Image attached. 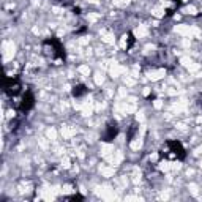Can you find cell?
<instances>
[{"mask_svg":"<svg viewBox=\"0 0 202 202\" xmlns=\"http://www.w3.org/2000/svg\"><path fill=\"white\" fill-rule=\"evenodd\" d=\"M96 194L101 196L103 199H106V201H114V199H117L115 191L111 190L109 186H101V188H96Z\"/></svg>","mask_w":202,"mask_h":202,"instance_id":"obj_1","label":"cell"},{"mask_svg":"<svg viewBox=\"0 0 202 202\" xmlns=\"http://www.w3.org/2000/svg\"><path fill=\"white\" fill-rule=\"evenodd\" d=\"M2 50H3V58H5V60H11L14 52H16V46L13 41H5L2 46Z\"/></svg>","mask_w":202,"mask_h":202,"instance_id":"obj_2","label":"cell"},{"mask_svg":"<svg viewBox=\"0 0 202 202\" xmlns=\"http://www.w3.org/2000/svg\"><path fill=\"white\" fill-rule=\"evenodd\" d=\"M175 32L178 35H182V36H193V27L185 25V24L175 25Z\"/></svg>","mask_w":202,"mask_h":202,"instance_id":"obj_3","label":"cell"},{"mask_svg":"<svg viewBox=\"0 0 202 202\" xmlns=\"http://www.w3.org/2000/svg\"><path fill=\"white\" fill-rule=\"evenodd\" d=\"M109 70H111V74H112V77H117V76H120V74H123V73L126 71L125 68L120 66V65H117L115 62H112V65H111V68H109Z\"/></svg>","mask_w":202,"mask_h":202,"instance_id":"obj_4","label":"cell"},{"mask_svg":"<svg viewBox=\"0 0 202 202\" xmlns=\"http://www.w3.org/2000/svg\"><path fill=\"white\" fill-rule=\"evenodd\" d=\"M112 153H114V147L111 144H103V145H101V155H103L106 159L109 157H112Z\"/></svg>","mask_w":202,"mask_h":202,"instance_id":"obj_5","label":"cell"},{"mask_svg":"<svg viewBox=\"0 0 202 202\" xmlns=\"http://www.w3.org/2000/svg\"><path fill=\"white\" fill-rule=\"evenodd\" d=\"M122 159H123L122 152H114L112 157H109V158H107V161H111V164L117 166V164H120V163H122Z\"/></svg>","mask_w":202,"mask_h":202,"instance_id":"obj_6","label":"cell"},{"mask_svg":"<svg viewBox=\"0 0 202 202\" xmlns=\"http://www.w3.org/2000/svg\"><path fill=\"white\" fill-rule=\"evenodd\" d=\"M81 111H82V115H85V117L92 115V112H93V106H92V101H87V103L82 104Z\"/></svg>","mask_w":202,"mask_h":202,"instance_id":"obj_7","label":"cell"},{"mask_svg":"<svg viewBox=\"0 0 202 202\" xmlns=\"http://www.w3.org/2000/svg\"><path fill=\"white\" fill-rule=\"evenodd\" d=\"M76 134V130L74 128H71V126H63L62 128V136L65 137V139H70L71 136H74Z\"/></svg>","mask_w":202,"mask_h":202,"instance_id":"obj_8","label":"cell"},{"mask_svg":"<svg viewBox=\"0 0 202 202\" xmlns=\"http://www.w3.org/2000/svg\"><path fill=\"white\" fill-rule=\"evenodd\" d=\"M164 70H157V71H152V73H149V79H152V81H158V79H161V77H164Z\"/></svg>","mask_w":202,"mask_h":202,"instance_id":"obj_9","label":"cell"},{"mask_svg":"<svg viewBox=\"0 0 202 202\" xmlns=\"http://www.w3.org/2000/svg\"><path fill=\"white\" fill-rule=\"evenodd\" d=\"M147 33H149V30H147L145 25H139L134 29V35L137 36V38H144V36H147Z\"/></svg>","mask_w":202,"mask_h":202,"instance_id":"obj_10","label":"cell"},{"mask_svg":"<svg viewBox=\"0 0 202 202\" xmlns=\"http://www.w3.org/2000/svg\"><path fill=\"white\" fill-rule=\"evenodd\" d=\"M101 40L104 41V43H107V44H112L114 43V35L112 33H107V32H101Z\"/></svg>","mask_w":202,"mask_h":202,"instance_id":"obj_11","label":"cell"},{"mask_svg":"<svg viewBox=\"0 0 202 202\" xmlns=\"http://www.w3.org/2000/svg\"><path fill=\"white\" fill-rule=\"evenodd\" d=\"M101 174H103L104 177H112L114 175V167H106V166H101L100 167Z\"/></svg>","mask_w":202,"mask_h":202,"instance_id":"obj_12","label":"cell"},{"mask_svg":"<svg viewBox=\"0 0 202 202\" xmlns=\"http://www.w3.org/2000/svg\"><path fill=\"white\" fill-rule=\"evenodd\" d=\"M185 107H186V103H185V101H178V103H175V104L172 106V111H175V112L178 114V112H182Z\"/></svg>","mask_w":202,"mask_h":202,"instance_id":"obj_13","label":"cell"},{"mask_svg":"<svg viewBox=\"0 0 202 202\" xmlns=\"http://www.w3.org/2000/svg\"><path fill=\"white\" fill-rule=\"evenodd\" d=\"M159 169L164 172H167V171H172V163H161L159 164Z\"/></svg>","mask_w":202,"mask_h":202,"instance_id":"obj_14","label":"cell"},{"mask_svg":"<svg viewBox=\"0 0 202 202\" xmlns=\"http://www.w3.org/2000/svg\"><path fill=\"white\" fill-rule=\"evenodd\" d=\"M93 79H95V84H98V85H101V84H103V82H104V76L101 74V73H96Z\"/></svg>","mask_w":202,"mask_h":202,"instance_id":"obj_15","label":"cell"},{"mask_svg":"<svg viewBox=\"0 0 202 202\" xmlns=\"http://www.w3.org/2000/svg\"><path fill=\"white\" fill-rule=\"evenodd\" d=\"M48 137H49V141H56L57 131L54 130V128H49V130H48Z\"/></svg>","mask_w":202,"mask_h":202,"instance_id":"obj_16","label":"cell"},{"mask_svg":"<svg viewBox=\"0 0 202 202\" xmlns=\"http://www.w3.org/2000/svg\"><path fill=\"white\" fill-rule=\"evenodd\" d=\"M152 14H153L155 17H161L164 14V10H163V8H155V10L152 11Z\"/></svg>","mask_w":202,"mask_h":202,"instance_id":"obj_17","label":"cell"},{"mask_svg":"<svg viewBox=\"0 0 202 202\" xmlns=\"http://www.w3.org/2000/svg\"><path fill=\"white\" fill-rule=\"evenodd\" d=\"M186 13V14H196L197 13V10H196V6H193V5H190V6H186L185 10H183Z\"/></svg>","mask_w":202,"mask_h":202,"instance_id":"obj_18","label":"cell"},{"mask_svg":"<svg viewBox=\"0 0 202 202\" xmlns=\"http://www.w3.org/2000/svg\"><path fill=\"white\" fill-rule=\"evenodd\" d=\"M79 73H81V74H84V76H89L90 68L87 66V65H82V66H79Z\"/></svg>","mask_w":202,"mask_h":202,"instance_id":"obj_19","label":"cell"},{"mask_svg":"<svg viewBox=\"0 0 202 202\" xmlns=\"http://www.w3.org/2000/svg\"><path fill=\"white\" fill-rule=\"evenodd\" d=\"M114 2V5H117V6H126L128 3H130V0H112Z\"/></svg>","mask_w":202,"mask_h":202,"instance_id":"obj_20","label":"cell"},{"mask_svg":"<svg viewBox=\"0 0 202 202\" xmlns=\"http://www.w3.org/2000/svg\"><path fill=\"white\" fill-rule=\"evenodd\" d=\"M141 145H142V142H141L139 139H137V141H133V142H131V149H133V150H137V149H141Z\"/></svg>","mask_w":202,"mask_h":202,"instance_id":"obj_21","label":"cell"},{"mask_svg":"<svg viewBox=\"0 0 202 202\" xmlns=\"http://www.w3.org/2000/svg\"><path fill=\"white\" fill-rule=\"evenodd\" d=\"M180 62H182V65H185L186 68L193 63V62H191V58H188V57H182V60H180Z\"/></svg>","mask_w":202,"mask_h":202,"instance_id":"obj_22","label":"cell"},{"mask_svg":"<svg viewBox=\"0 0 202 202\" xmlns=\"http://www.w3.org/2000/svg\"><path fill=\"white\" fill-rule=\"evenodd\" d=\"M188 70H190L191 73H197V70H199V65H197V63H191V65L188 66Z\"/></svg>","mask_w":202,"mask_h":202,"instance_id":"obj_23","label":"cell"},{"mask_svg":"<svg viewBox=\"0 0 202 202\" xmlns=\"http://www.w3.org/2000/svg\"><path fill=\"white\" fill-rule=\"evenodd\" d=\"M125 84H126V85H134V79H133V77H130V76H126V77H125Z\"/></svg>","mask_w":202,"mask_h":202,"instance_id":"obj_24","label":"cell"},{"mask_svg":"<svg viewBox=\"0 0 202 202\" xmlns=\"http://www.w3.org/2000/svg\"><path fill=\"white\" fill-rule=\"evenodd\" d=\"M62 166H63V167H70V159H68V158H63V159H62Z\"/></svg>","mask_w":202,"mask_h":202,"instance_id":"obj_25","label":"cell"},{"mask_svg":"<svg viewBox=\"0 0 202 202\" xmlns=\"http://www.w3.org/2000/svg\"><path fill=\"white\" fill-rule=\"evenodd\" d=\"M153 106H155V107H157V109H161V106H163V103H161V100H157V101H155V103H153Z\"/></svg>","mask_w":202,"mask_h":202,"instance_id":"obj_26","label":"cell"},{"mask_svg":"<svg viewBox=\"0 0 202 202\" xmlns=\"http://www.w3.org/2000/svg\"><path fill=\"white\" fill-rule=\"evenodd\" d=\"M96 19H98V14H89V21L90 22H95Z\"/></svg>","mask_w":202,"mask_h":202,"instance_id":"obj_27","label":"cell"},{"mask_svg":"<svg viewBox=\"0 0 202 202\" xmlns=\"http://www.w3.org/2000/svg\"><path fill=\"white\" fill-rule=\"evenodd\" d=\"M40 145L43 147V149H46V147H48V141H46V139H40Z\"/></svg>","mask_w":202,"mask_h":202,"instance_id":"obj_28","label":"cell"},{"mask_svg":"<svg viewBox=\"0 0 202 202\" xmlns=\"http://www.w3.org/2000/svg\"><path fill=\"white\" fill-rule=\"evenodd\" d=\"M190 190H191L193 194H197V186L196 185H190Z\"/></svg>","mask_w":202,"mask_h":202,"instance_id":"obj_29","label":"cell"},{"mask_svg":"<svg viewBox=\"0 0 202 202\" xmlns=\"http://www.w3.org/2000/svg\"><path fill=\"white\" fill-rule=\"evenodd\" d=\"M120 46H122V48H125V46H126V36H123V38H122V41H120Z\"/></svg>","mask_w":202,"mask_h":202,"instance_id":"obj_30","label":"cell"},{"mask_svg":"<svg viewBox=\"0 0 202 202\" xmlns=\"http://www.w3.org/2000/svg\"><path fill=\"white\" fill-rule=\"evenodd\" d=\"M137 120H141V122H144V115H142V112H137Z\"/></svg>","mask_w":202,"mask_h":202,"instance_id":"obj_31","label":"cell"},{"mask_svg":"<svg viewBox=\"0 0 202 202\" xmlns=\"http://www.w3.org/2000/svg\"><path fill=\"white\" fill-rule=\"evenodd\" d=\"M118 95H120V96H125V95H126V90H125V89H120V90H118Z\"/></svg>","mask_w":202,"mask_h":202,"instance_id":"obj_32","label":"cell"},{"mask_svg":"<svg viewBox=\"0 0 202 202\" xmlns=\"http://www.w3.org/2000/svg\"><path fill=\"white\" fill-rule=\"evenodd\" d=\"M87 41H89V38H87V36H84V38H82V40H79V43H81V44H85Z\"/></svg>","mask_w":202,"mask_h":202,"instance_id":"obj_33","label":"cell"},{"mask_svg":"<svg viewBox=\"0 0 202 202\" xmlns=\"http://www.w3.org/2000/svg\"><path fill=\"white\" fill-rule=\"evenodd\" d=\"M157 158H158V155H157V153H152V157H150L152 161H157Z\"/></svg>","mask_w":202,"mask_h":202,"instance_id":"obj_34","label":"cell"},{"mask_svg":"<svg viewBox=\"0 0 202 202\" xmlns=\"http://www.w3.org/2000/svg\"><path fill=\"white\" fill-rule=\"evenodd\" d=\"M183 46H185V48H188V46H190V41L185 40V41H183Z\"/></svg>","mask_w":202,"mask_h":202,"instance_id":"obj_35","label":"cell"},{"mask_svg":"<svg viewBox=\"0 0 202 202\" xmlns=\"http://www.w3.org/2000/svg\"><path fill=\"white\" fill-rule=\"evenodd\" d=\"M161 197H163V199H167V197H169V194H167V193H163V194H161Z\"/></svg>","mask_w":202,"mask_h":202,"instance_id":"obj_36","label":"cell"},{"mask_svg":"<svg viewBox=\"0 0 202 202\" xmlns=\"http://www.w3.org/2000/svg\"><path fill=\"white\" fill-rule=\"evenodd\" d=\"M142 93H144V95H145V96H147V95H149V93H150V90H149V89H145V90H144V92H142Z\"/></svg>","mask_w":202,"mask_h":202,"instance_id":"obj_37","label":"cell"},{"mask_svg":"<svg viewBox=\"0 0 202 202\" xmlns=\"http://www.w3.org/2000/svg\"><path fill=\"white\" fill-rule=\"evenodd\" d=\"M196 153H197V155H201V153H202V147H199V149L196 150Z\"/></svg>","mask_w":202,"mask_h":202,"instance_id":"obj_38","label":"cell"},{"mask_svg":"<svg viewBox=\"0 0 202 202\" xmlns=\"http://www.w3.org/2000/svg\"><path fill=\"white\" fill-rule=\"evenodd\" d=\"M87 2H92V3H96L98 0H87Z\"/></svg>","mask_w":202,"mask_h":202,"instance_id":"obj_39","label":"cell"},{"mask_svg":"<svg viewBox=\"0 0 202 202\" xmlns=\"http://www.w3.org/2000/svg\"><path fill=\"white\" fill-rule=\"evenodd\" d=\"M201 167H202V161H201Z\"/></svg>","mask_w":202,"mask_h":202,"instance_id":"obj_40","label":"cell"}]
</instances>
